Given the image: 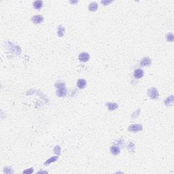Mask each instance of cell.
I'll use <instances>...</instances> for the list:
<instances>
[{
	"mask_svg": "<svg viewBox=\"0 0 174 174\" xmlns=\"http://www.w3.org/2000/svg\"><path fill=\"white\" fill-rule=\"evenodd\" d=\"M148 94L151 99H157L158 97V91L154 88H151L148 91Z\"/></svg>",
	"mask_w": 174,
	"mask_h": 174,
	"instance_id": "cell-1",
	"label": "cell"
},
{
	"mask_svg": "<svg viewBox=\"0 0 174 174\" xmlns=\"http://www.w3.org/2000/svg\"><path fill=\"white\" fill-rule=\"evenodd\" d=\"M143 129L142 125L141 124H131L130 126L129 127L128 130L129 131H132V132H138V131H141Z\"/></svg>",
	"mask_w": 174,
	"mask_h": 174,
	"instance_id": "cell-2",
	"label": "cell"
},
{
	"mask_svg": "<svg viewBox=\"0 0 174 174\" xmlns=\"http://www.w3.org/2000/svg\"><path fill=\"white\" fill-rule=\"evenodd\" d=\"M56 95H58L60 97H63L65 95H67V89L65 87L59 88L56 90Z\"/></svg>",
	"mask_w": 174,
	"mask_h": 174,
	"instance_id": "cell-3",
	"label": "cell"
},
{
	"mask_svg": "<svg viewBox=\"0 0 174 174\" xmlns=\"http://www.w3.org/2000/svg\"><path fill=\"white\" fill-rule=\"evenodd\" d=\"M90 59V55L87 52H82L80 54L79 60L82 62H87Z\"/></svg>",
	"mask_w": 174,
	"mask_h": 174,
	"instance_id": "cell-4",
	"label": "cell"
},
{
	"mask_svg": "<svg viewBox=\"0 0 174 174\" xmlns=\"http://www.w3.org/2000/svg\"><path fill=\"white\" fill-rule=\"evenodd\" d=\"M31 20L35 24H40L43 22L44 18L41 15H36V16H33Z\"/></svg>",
	"mask_w": 174,
	"mask_h": 174,
	"instance_id": "cell-5",
	"label": "cell"
},
{
	"mask_svg": "<svg viewBox=\"0 0 174 174\" xmlns=\"http://www.w3.org/2000/svg\"><path fill=\"white\" fill-rule=\"evenodd\" d=\"M144 75L143 71L141 69H137L134 71V76L136 78H141Z\"/></svg>",
	"mask_w": 174,
	"mask_h": 174,
	"instance_id": "cell-6",
	"label": "cell"
},
{
	"mask_svg": "<svg viewBox=\"0 0 174 174\" xmlns=\"http://www.w3.org/2000/svg\"><path fill=\"white\" fill-rule=\"evenodd\" d=\"M151 64V59L149 57H144L140 61V65L142 66H146L150 65Z\"/></svg>",
	"mask_w": 174,
	"mask_h": 174,
	"instance_id": "cell-7",
	"label": "cell"
},
{
	"mask_svg": "<svg viewBox=\"0 0 174 174\" xmlns=\"http://www.w3.org/2000/svg\"><path fill=\"white\" fill-rule=\"evenodd\" d=\"M106 105L108 108V110H114L118 107V104L116 103H106Z\"/></svg>",
	"mask_w": 174,
	"mask_h": 174,
	"instance_id": "cell-8",
	"label": "cell"
},
{
	"mask_svg": "<svg viewBox=\"0 0 174 174\" xmlns=\"http://www.w3.org/2000/svg\"><path fill=\"white\" fill-rule=\"evenodd\" d=\"M87 85V81L84 79H80L78 80L77 86L79 88H84Z\"/></svg>",
	"mask_w": 174,
	"mask_h": 174,
	"instance_id": "cell-9",
	"label": "cell"
},
{
	"mask_svg": "<svg viewBox=\"0 0 174 174\" xmlns=\"http://www.w3.org/2000/svg\"><path fill=\"white\" fill-rule=\"evenodd\" d=\"M97 8H98V4H97L96 2H92L89 4L88 9L91 12H95L97 10Z\"/></svg>",
	"mask_w": 174,
	"mask_h": 174,
	"instance_id": "cell-10",
	"label": "cell"
},
{
	"mask_svg": "<svg viewBox=\"0 0 174 174\" xmlns=\"http://www.w3.org/2000/svg\"><path fill=\"white\" fill-rule=\"evenodd\" d=\"M110 151L112 154L114 155H117L120 153V148L117 146H112L111 147Z\"/></svg>",
	"mask_w": 174,
	"mask_h": 174,
	"instance_id": "cell-11",
	"label": "cell"
},
{
	"mask_svg": "<svg viewBox=\"0 0 174 174\" xmlns=\"http://www.w3.org/2000/svg\"><path fill=\"white\" fill-rule=\"evenodd\" d=\"M165 105H167V106L172 105V104L174 103V96L171 95L170 97H167L166 100L165 101Z\"/></svg>",
	"mask_w": 174,
	"mask_h": 174,
	"instance_id": "cell-12",
	"label": "cell"
},
{
	"mask_svg": "<svg viewBox=\"0 0 174 174\" xmlns=\"http://www.w3.org/2000/svg\"><path fill=\"white\" fill-rule=\"evenodd\" d=\"M43 6V3L42 1H36L34 3H33V7L36 8V9H40L42 8Z\"/></svg>",
	"mask_w": 174,
	"mask_h": 174,
	"instance_id": "cell-13",
	"label": "cell"
},
{
	"mask_svg": "<svg viewBox=\"0 0 174 174\" xmlns=\"http://www.w3.org/2000/svg\"><path fill=\"white\" fill-rule=\"evenodd\" d=\"M65 29L63 26H59L58 28V36L59 37H63L64 36Z\"/></svg>",
	"mask_w": 174,
	"mask_h": 174,
	"instance_id": "cell-14",
	"label": "cell"
},
{
	"mask_svg": "<svg viewBox=\"0 0 174 174\" xmlns=\"http://www.w3.org/2000/svg\"><path fill=\"white\" fill-rule=\"evenodd\" d=\"M57 159H58V157H57V156H53V157H51L50 159H48V160H47V161L45 162V165H48L50 164L51 162H55V161H56Z\"/></svg>",
	"mask_w": 174,
	"mask_h": 174,
	"instance_id": "cell-15",
	"label": "cell"
},
{
	"mask_svg": "<svg viewBox=\"0 0 174 174\" xmlns=\"http://www.w3.org/2000/svg\"><path fill=\"white\" fill-rule=\"evenodd\" d=\"M174 35L172 33H169L167 36V40L169 42H173L174 41Z\"/></svg>",
	"mask_w": 174,
	"mask_h": 174,
	"instance_id": "cell-16",
	"label": "cell"
},
{
	"mask_svg": "<svg viewBox=\"0 0 174 174\" xmlns=\"http://www.w3.org/2000/svg\"><path fill=\"white\" fill-rule=\"evenodd\" d=\"M55 87L57 88H61V87H65V83H63V82H57V83L55 84Z\"/></svg>",
	"mask_w": 174,
	"mask_h": 174,
	"instance_id": "cell-17",
	"label": "cell"
},
{
	"mask_svg": "<svg viewBox=\"0 0 174 174\" xmlns=\"http://www.w3.org/2000/svg\"><path fill=\"white\" fill-rule=\"evenodd\" d=\"M54 151L55 152L56 154H60V152H61V148L59 146H56L55 148L54 149Z\"/></svg>",
	"mask_w": 174,
	"mask_h": 174,
	"instance_id": "cell-18",
	"label": "cell"
},
{
	"mask_svg": "<svg viewBox=\"0 0 174 174\" xmlns=\"http://www.w3.org/2000/svg\"><path fill=\"white\" fill-rule=\"evenodd\" d=\"M33 168H30V169H29L24 171L23 173L24 174H31V173H33Z\"/></svg>",
	"mask_w": 174,
	"mask_h": 174,
	"instance_id": "cell-19",
	"label": "cell"
},
{
	"mask_svg": "<svg viewBox=\"0 0 174 174\" xmlns=\"http://www.w3.org/2000/svg\"><path fill=\"white\" fill-rule=\"evenodd\" d=\"M111 2H112V1H101V3L104 4V5H106V6H107V4H110Z\"/></svg>",
	"mask_w": 174,
	"mask_h": 174,
	"instance_id": "cell-20",
	"label": "cell"
},
{
	"mask_svg": "<svg viewBox=\"0 0 174 174\" xmlns=\"http://www.w3.org/2000/svg\"><path fill=\"white\" fill-rule=\"evenodd\" d=\"M40 173H47L46 171H39L37 174H40Z\"/></svg>",
	"mask_w": 174,
	"mask_h": 174,
	"instance_id": "cell-21",
	"label": "cell"
}]
</instances>
